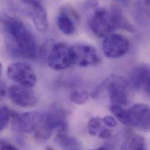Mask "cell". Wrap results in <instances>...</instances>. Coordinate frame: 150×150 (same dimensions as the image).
Returning a JSON list of instances; mask_svg holds the SVG:
<instances>
[{"label": "cell", "mask_w": 150, "mask_h": 150, "mask_svg": "<svg viewBox=\"0 0 150 150\" xmlns=\"http://www.w3.org/2000/svg\"><path fill=\"white\" fill-rule=\"evenodd\" d=\"M57 25L59 29L66 35H72L75 31L74 21L72 14L69 13L66 10H62L57 18Z\"/></svg>", "instance_id": "cell-14"}, {"label": "cell", "mask_w": 150, "mask_h": 150, "mask_svg": "<svg viewBox=\"0 0 150 150\" xmlns=\"http://www.w3.org/2000/svg\"><path fill=\"white\" fill-rule=\"evenodd\" d=\"M122 150H143L146 149L145 139L140 135H133L126 139L122 144Z\"/></svg>", "instance_id": "cell-16"}, {"label": "cell", "mask_w": 150, "mask_h": 150, "mask_svg": "<svg viewBox=\"0 0 150 150\" xmlns=\"http://www.w3.org/2000/svg\"><path fill=\"white\" fill-rule=\"evenodd\" d=\"M6 92V86L2 84L0 85V96H4Z\"/></svg>", "instance_id": "cell-24"}, {"label": "cell", "mask_w": 150, "mask_h": 150, "mask_svg": "<svg viewBox=\"0 0 150 150\" xmlns=\"http://www.w3.org/2000/svg\"><path fill=\"white\" fill-rule=\"evenodd\" d=\"M89 25L92 31L100 38L106 37L117 28L115 17L111 9L96 8L91 15Z\"/></svg>", "instance_id": "cell-5"}, {"label": "cell", "mask_w": 150, "mask_h": 150, "mask_svg": "<svg viewBox=\"0 0 150 150\" xmlns=\"http://www.w3.org/2000/svg\"><path fill=\"white\" fill-rule=\"evenodd\" d=\"M150 67L146 65L136 67L130 75V82L133 86L139 91L150 94Z\"/></svg>", "instance_id": "cell-12"}, {"label": "cell", "mask_w": 150, "mask_h": 150, "mask_svg": "<svg viewBox=\"0 0 150 150\" xmlns=\"http://www.w3.org/2000/svg\"><path fill=\"white\" fill-rule=\"evenodd\" d=\"M2 65L0 63V77H1V74H2Z\"/></svg>", "instance_id": "cell-25"}, {"label": "cell", "mask_w": 150, "mask_h": 150, "mask_svg": "<svg viewBox=\"0 0 150 150\" xmlns=\"http://www.w3.org/2000/svg\"><path fill=\"white\" fill-rule=\"evenodd\" d=\"M127 83L121 75L112 74L108 76L92 93V97L96 98L102 91L106 90L109 96L111 105L123 106L127 102Z\"/></svg>", "instance_id": "cell-4"}, {"label": "cell", "mask_w": 150, "mask_h": 150, "mask_svg": "<svg viewBox=\"0 0 150 150\" xmlns=\"http://www.w3.org/2000/svg\"><path fill=\"white\" fill-rule=\"evenodd\" d=\"M11 113L8 108L5 106L0 105V132L3 130L8 125Z\"/></svg>", "instance_id": "cell-18"}, {"label": "cell", "mask_w": 150, "mask_h": 150, "mask_svg": "<svg viewBox=\"0 0 150 150\" xmlns=\"http://www.w3.org/2000/svg\"><path fill=\"white\" fill-rule=\"evenodd\" d=\"M103 122L100 117H93L89 120L87 125L89 133L92 136H96L103 129Z\"/></svg>", "instance_id": "cell-17"}, {"label": "cell", "mask_w": 150, "mask_h": 150, "mask_svg": "<svg viewBox=\"0 0 150 150\" xmlns=\"http://www.w3.org/2000/svg\"><path fill=\"white\" fill-rule=\"evenodd\" d=\"M21 1L22 3L26 4L29 7L33 6L34 5H36V4H39L42 2L41 0H19Z\"/></svg>", "instance_id": "cell-23"}, {"label": "cell", "mask_w": 150, "mask_h": 150, "mask_svg": "<svg viewBox=\"0 0 150 150\" xmlns=\"http://www.w3.org/2000/svg\"><path fill=\"white\" fill-rule=\"evenodd\" d=\"M56 142L60 147L66 150H79L82 148L79 142L75 137L69 136L68 133H57Z\"/></svg>", "instance_id": "cell-15"}, {"label": "cell", "mask_w": 150, "mask_h": 150, "mask_svg": "<svg viewBox=\"0 0 150 150\" xmlns=\"http://www.w3.org/2000/svg\"><path fill=\"white\" fill-rule=\"evenodd\" d=\"M103 124L108 127H115L117 125L116 119L111 116H106L102 119Z\"/></svg>", "instance_id": "cell-22"}, {"label": "cell", "mask_w": 150, "mask_h": 150, "mask_svg": "<svg viewBox=\"0 0 150 150\" xmlns=\"http://www.w3.org/2000/svg\"><path fill=\"white\" fill-rule=\"evenodd\" d=\"M130 47L129 40L119 34H110L106 36L102 44L104 54L110 59H117L124 56Z\"/></svg>", "instance_id": "cell-8"}, {"label": "cell", "mask_w": 150, "mask_h": 150, "mask_svg": "<svg viewBox=\"0 0 150 150\" xmlns=\"http://www.w3.org/2000/svg\"><path fill=\"white\" fill-rule=\"evenodd\" d=\"M110 109L113 115L123 124L143 130H149L150 108L147 105L138 103L126 109L123 106L112 105Z\"/></svg>", "instance_id": "cell-2"}, {"label": "cell", "mask_w": 150, "mask_h": 150, "mask_svg": "<svg viewBox=\"0 0 150 150\" xmlns=\"http://www.w3.org/2000/svg\"><path fill=\"white\" fill-rule=\"evenodd\" d=\"M41 52L49 66L54 70H63L74 64L71 47L65 43L48 42Z\"/></svg>", "instance_id": "cell-3"}, {"label": "cell", "mask_w": 150, "mask_h": 150, "mask_svg": "<svg viewBox=\"0 0 150 150\" xmlns=\"http://www.w3.org/2000/svg\"><path fill=\"white\" fill-rule=\"evenodd\" d=\"M119 1H125V0H119Z\"/></svg>", "instance_id": "cell-26"}, {"label": "cell", "mask_w": 150, "mask_h": 150, "mask_svg": "<svg viewBox=\"0 0 150 150\" xmlns=\"http://www.w3.org/2000/svg\"><path fill=\"white\" fill-rule=\"evenodd\" d=\"M74 64L81 67L93 66L100 62L96 50L92 46L78 43L71 47Z\"/></svg>", "instance_id": "cell-9"}, {"label": "cell", "mask_w": 150, "mask_h": 150, "mask_svg": "<svg viewBox=\"0 0 150 150\" xmlns=\"http://www.w3.org/2000/svg\"><path fill=\"white\" fill-rule=\"evenodd\" d=\"M0 32L11 54L29 59L36 56L35 38L27 26L17 18L0 13Z\"/></svg>", "instance_id": "cell-1"}, {"label": "cell", "mask_w": 150, "mask_h": 150, "mask_svg": "<svg viewBox=\"0 0 150 150\" xmlns=\"http://www.w3.org/2000/svg\"><path fill=\"white\" fill-rule=\"evenodd\" d=\"M7 75L11 80L29 88L34 86L37 82L35 72L25 63L17 62L11 64L8 67Z\"/></svg>", "instance_id": "cell-6"}, {"label": "cell", "mask_w": 150, "mask_h": 150, "mask_svg": "<svg viewBox=\"0 0 150 150\" xmlns=\"http://www.w3.org/2000/svg\"><path fill=\"white\" fill-rule=\"evenodd\" d=\"M29 13L36 28L41 33H45L49 29L47 13L42 3L30 6Z\"/></svg>", "instance_id": "cell-13"}, {"label": "cell", "mask_w": 150, "mask_h": 150, "mask_svg": "<svg viewBox=\"0 0 150 150\" xmlns=\"http://www.w3.org/2000/svg\"><path fill=\"white\" fill-rule=\"evenodd\" d=\"M43 120L46 126L52 132L56 130L57 133H68L66 115L62 110L53 109L43 113Z\"/></svg>", "instance_id": "cell-11"}, {"label": "cell", "mask_w": 150, "mask_h": 150, "mask_svg": "<svg viewBox=\"0 0 150 150\" xmlns=\"http://www.w3.org/2000/svg\"><path fill=\"white\" fill-rule=\"evenodd\" d=\"M17 149H18L9 141L3 139H0V150H15Z\"/></svg>", "instance_id": "cell-20"}, {"label": "cell", "mask_w": 150, "mask_h": 150, "mask_svg": "<svg viewBox=\"0 0 150 150\" xmlns=\"http://www.w3.org/2000/svg\"><path fill=\"white\" fill-rule=\"evenodd\" d=\"M8 95L15 105L23 107L35 106L38 103V98L31 88L21 85H13L8 89Z\"/></svg>", "instance_id": "cell-10"}, {"label": "cell", "mask_w": 150, "mask_h": 150, "mask_svg": "<svg viewBox=\"0 0 150 150\" xmlns=\"http://www.w3.org/2000/svg\"><path fill=\"white\" fill-rule=\"evenodd\" d=\"M112 133H113L112 130L106 128V127H103L100 130V131L98 133V134L99 138L102 139L108 140L111 138V137L112 136Z\"/></svg>", "instance_id": "cell-21"}, {"label": "cell", "mask_w": 150, "mask_h": 150, "mask_svg": "<svg viewBox=\"0 0 150 150\" xmlns=\"http://www.w3.org/2000/svg\"><path fill=\"white\" fill-rule=\"evenodd\" d=\"M89 98V93L86 91H76L73 92L70 96L71 102L77 105L85 103Z\"/></svg>", "instance_id": "cell-19"}, {"label": "cell", "mask_w": 150, "mask_h": 150, "mask_svg": "<svg viewBox=\"0 0 150 150\" xmlns=\"http://www.w3.org/2000/svg\"><path fill=\"white\" fill-rule=\"evenodd\" d=\"M12 125L15 130L23 133H34L40 125L43 113L38 112H29L21 114L11 113Z\"/></svg>", "instance_id": "cell-7"}]
</instances>
